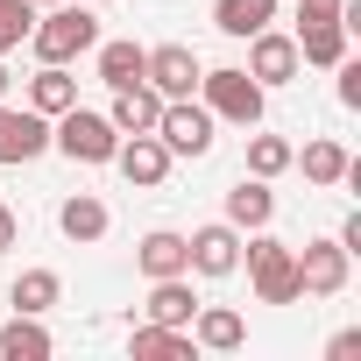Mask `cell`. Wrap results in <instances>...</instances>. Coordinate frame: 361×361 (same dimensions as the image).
Segmentation results:
<instances>
[{
	"mask_svg": "<svg viewBox=\"0 0 361 361\" xmlns=\"http://www.w3.org/2000/svg\"><path fill=\"white\" fill-rule=\"evenodd\" d=\"M99 43V15L92 8H71V0H57V8L29 29V50L43 57V64H71V57H85Z\"/></svg>",
	"mask_w": 361,
	"mask_h": 361,
	"instance_id": "cell-1",
	"label": "cell"
},
{
	"mask_svg": "<svg viewBox=\"0 0 361 361\" xmlns=\"http://www.w3.org/2000/svg\"><path fill=\"white\" fill-rule=\"evenodd\" d=\"M199 106H206L213 121L255 128V121H262V85H255L241 64H227V71H199Z\"/></svg>",
	"mask_w": 361,
	"mask_h": 361,
	"instance_id": "cell-2",
	"label": "cell"
},
{
	"mask_svg": "<svg viewBox=\"0 0 361 361\" xmlns=\"http://www.w3.org/2000/svg\"><path fill=\"white\" fill-rule=\"evenodd\" d=\"M50 142H57L71 163H114L121 128H114L106 114H92V106H64V114H57V128H50Z\"/></svg>",
	"mask_w": 361,
	"mask_h": 361,
	"instance_id": "cell-3",
	"label": "cell"
},
{
	"mask_svg": "<svg viewBox=\"0 0 361 361\" xmlns=\"http://www.w3.org/2000/svg\"><path fill=\"white\" fill-rule=\"evenodd\" d=\"M248 283L262 305H298V248L290 241H248Z\"/></svg>",
	"mask_w": 361,
	"mask_h": 361,
	"instance_id": "cell-4",
	"label": "cell"
},
{
	"mask_svg": "<svg viewBox=\"0 0 361 361\" xmlns=\"http://www.w3.org/2000/svg\"><path fill=\"white\" fill-rule=\"evenodd\" d=\"M156 142H163L170 156H206V149H213V114H206L199 99H163Z\"/></svg>",
	"mask_w": 361,
	"mask_h": 361,
	"instance_id": "cell-5",
	"label": "cell"
},
{
	"mask_svg": "<svg viewBox=\"0 0 361 361\" xmlns=\"http://www.w3.org/2000/svg\"><path fill=\"white\" fill-rule=\"evenodd\" d=\"M347 248L340 241H305V255H298V298H340L347 290Z\"/></svg>",
	"mask_w": 361,
	"mask_h": 361,
	"instance_id": "cell-6",
	"label": "cell"
},
{
	"mask_svg": "<svg viewBox=\"0 0 361 361\" xmlns=\"http://www.w3.org/2000/svg\"><path fill=\"white\" fill-rule=\"evenodd\" d=\"M199 57H192V43H163V50H149V64H142V85H156L163 99H192L199 92Z\"/></svg>",
	"mask_w": 361,
	"mask_h": 361,
	"instance_id": "cell-7",
	"label": "cell"
},
{
	"mask_svg": "<svg viewBox=\"0 0 361 361\" xmlns=\"http://www.w3.org/2000/svg\"><path fill=\"white\" fill-rule=\"evenodd\" d=\"M50 149V121L36 106H8L0 99V163H36Z\"/></svg>",
	"mask_w": 361,
	"mask_h": 361,
	"instance_id": "cell-8",
	"label": "cell"
},
{
	"mask_svg": "<svg viewBox=\"0 0 361 361\" xmlns=\"http://www.w3.org/2000/svg\"><path fill=\"white\" fill-rule=\"evenodd\" d=\"M305 64H298V43L290 36H276V29H255L248 36V78L269 92V85H290Z\"/></svg>",
	"mask_w": 361,
	"mask_h": 361,
	"instance_id": "cell-9",
	"label": "cell"
},
{
	"mask_svg": "<svg viewBox=\"0 0 361 361\" xmlns=\"http://www.w3.org/2000/svg\"><path fill=\"white\" fill-rule=\"evenodd\" d=\"M185 248H192V269H199V276H234V269H241V227H234V220L185 234Z\"/></svg>",
	"mask_w": 361,
	"mask_h": 361,
	"instance_id": "cell-10",
	"label": "cell"
},
{
	"mask_svg": "<svg viewBox=\"0 0 361 361\" xmlns=\"http://www.w3.org/2000/svg\"><path fill=\"white\" fill-rule=\"evenodd\" d=\"M114 170L128 177V185H142V192H156L163 177H170V149H163L156 135H121V149H114Z\"/></svg>",
	"mask_w": 361,
	"mask_h": 361,
	"instance_id": "cell-11",
	"label": "cell"
},
{
	"mask_svg": "<svg viewBox=\"0 0 361 361\" xmlns=\"http://www.w3.org/2000/svg\"><path fill=\"white\" fill-rule=\"evenodd\" d=\"M298 64H340L347 57V22L340 15H298Z\"/></svg>",
	"mask_w": 361,
	"mask_h": 361,
	"instance_id": "cell-12",
	"label": "cell"
},
{
	"mask_svg": "<svg viewBox=\"0 0 361 361\" xmlns=\"http://www.w3.org/2000/svg\"><path fill=\"white\" fill-rule=\"evenodd\" d=\"M156 114H163V92L156 85H114V106H106V121L121 128V135H156Z\"/></svg>",
	"mask_w": 361,
	"mask_h": 361,
	"instance_id": "cell-13",
	"label": "cell"
},
{
	"mask_svg": "<svg viewBox=\"0 0 361 361\" xmlns=\"http://www.w3.org/2000/svg\"><path fill=\"white\" fill-rule=\"evenodd\" d=\"M135 269L156 283V276H192V248H185V234H170V227H156V234H142V248H135Z\"/></svg>",
	"mask_w": 361,
	"mask_h": 361,
	"instance_id": "cell-14",
	"label": "cell"
},
{
	"mask_svg": "<svg viewBox=\"0 0 361 361\" xmlns=\"http://www.w3.org/2000/svg\"><path fill=\"white\" fill-rule=\"evenodd\" d=\"M248 340V319L234 305H199L192 312V347H213V354H234Z\"/></svg>",
	"mask_w": 361,
	"mask_h": 361,
	"instance_id": "cell-15",
	"label": "cell"
},
{
	"mask_svg": "<svg viewBox=\"0 0 361 361\" xmlns=\"http://www.w3.org/2000/svg\"><path fill=\"white\" fill-rule=\"evenodd\" d=\"M192 312H199V298H192L185 276H156V290H149V305H142L149 326H192Z\"/></svg>",
	"mask_w": 361,
	"mask_h": 361,
	"instance_id": "cell-16",
	"label": "cell"
},
{
	"mask_svg": "<svg viewBox=\"0 0 361 361\" xmlns=\"http://www.w3.org/2000/svg\"><path fill=\"white\" fill-rule=\"evenodd\" d=\"M128 347H135V361H192V326H135L128 333Z\"/></svg>",
	"mask_w": 361,
	"mask_h": 361,
	"instance_id": "cell-17",
	"label": "cell"
},
{
	"mask_svg": "<svg viewBox=\"0 0 361 361\" xmlns=\"http://www.w3.org/2000/svg\"><path fill=\"white\" fill-rule=\"evenodd\" d=\"M0 354H8V361H50V354H57V340L43 333V319H36V312H15L8 326H0Z\"/></svg>",
	"mask_w": 361,
	"mask_h": 361,
	"instance_id": "cell-18",
	"label": "cell"
},
{
	"mask_svg": "<svg viewBox=\"0 0 361 361\" xmlns=\"http://www.w3.org/2000/svg\"><path fill=\"white\" fill-rule=\"evenodd\" d=\"M227 220H234V227H269V220H276V192H269V177H241V185L227 192Z\"/></svg>",
	"mask_w": 361,
	"mask_h": 361,
	"instance_id": "cell-19",
	"label": "cell"
},
{
	"mask_svg": "<svg viewBox=\"0 0 361 361\" xmlns=\"http://www.w3.org/2000/svg\"><path fill=\"white\" fill-rule=\"evenodd\" d=\"M29 106H36L43 121H57L64 106H78V78H71L64 64H43V71L29 78Z\"/></svg>",
	"mask_w": 361,
	"mask_h": 361,
	"instance_id": "cell-20",
	"label": "cell"
},
{
	"mask_svg": "<svg viewBox=\"0 0 361 361\" xmlns=\"http://www.w3.org/2000/svg\"><path fill=\"white\" fill-rule=\"evenodd\" d=\"M57 227L71 234V241H106V227H114V213L92 199V192H78V199H64L57 206Z\"/></svg>",
	"mask_w": 361,
	"mask_h": 361,
	"instance_id": "cell-21",
	"label": "cell"
},
{
	"mask_svg": "<svg viewBox=\"0 0 361 361\" xmlns=\"http://www.w3.org/2000/svg\"><path fill=\"white\" fill-rule=\"evenodd\" d=\"M276 22V0H220V8H213V29L220 36H255V29H269Z\"/></svg>",
	"mask_w": 361,
	"mask_h": 361,
	"instance_id": "cell-22",
	"label": "cell"
},
{
	"mask_svg": "<svg viewBox=\"0 0 361 361\" xmlns=\"http://www.w3.org/2000/svg\"><path fill=\"white\" fill-rule=\"evenodd\" d=\"M92 57H99V85H135L142 78V64H149V50L142 43H92Z\"/></svg>",
	"mask_w": 361,
	"mask_h": 361,
	"instance_id": "cell-23",
	"label": "cell"
},
{
	"mask_svg": "<svg viewBox=\"0 0 361 361\" xmlns=\"http://www.w3.org/2000/svg\"><path fill=\"white\" fill-rule=\"evenodd\" d=\"M57 298H64L57 269H22V276H15V290H8V305H15V312H36V319H43Z\"/></svg>",
	"mask_w": 361,
	"mask_h": 361,
	"instance_id": "cell-24",
	"label": "cell"
},
{
	"mask_svg": "<svg viewBox=\"0 0 361 361\" xmlns=\"http://www.w3.org/2000/svg\"><path fill=\"white\" fill-rule=\"evenodd\" d=\"M347 170H354V156L340 142H305V177L312 185H347Z\"/></svg>",
	"mask_w": 361,
	"mask_h": 361,
	"instance_id": "cell-25",
	"label": "cell"
},
{
	"mask_svg": "<svg viewBox=\"0 0 361 361\" xmlns=\"http://www.w3.org/2000/svg\"><path fill=\"white\" fill-rule=\"evenodd\" d=\"M298 163V149L283 135H248V177H283Z\"/></svg>",
	"mask_w": 361,
	"mask_h": 361,
	"instance_id": "cell-26",
	"label": "cell"
},
{
	"mask_svg": "<svg viewBox=\"0 0 361 361\" xmlns=\"http://www.w3.org/2000/svg\"><path fill=\"white\" fill-rule=\"evenodd\" d=\"M29 29H36V8H29V0H0V57L22 50V43H29Z\"/></svg>",
	"mask_w": 361,
	"mask_h": 361,
	"instance_id": "cell-27",
	"label": "cell"
},
{
	"mask_svg": "<svg viewBox=\"0 0 361 361\" xmlns=\"http://www.w3.org/2000/svg\"><path fill=\"white\" fill-rule=\"evenodd\" d=\"M333 71H340V106H361V64H347V57H340Z\"/></svg>",
	"mask_w": 361,
	"mask_h": 361,
	"instance_id": "cell-28",
	"label": "cell"
},
{
	"mask_svg": "<svg viewBox=\"0 0 361 361\" xmlns=\"http://www.w3.org/2000/svg\"><path fill=\"white\" fill-rule=\"evenodd\" d=\"M333 361H347V354H361V333H333V347H326Z\"/></svg>",
	"mask_w": 361,
	"mask_h": 361,
	"instance_id": "cell-29",
	"label": "cell"
},
{
	"mask_svg": "<svg viewBox=\"0 0 361 361\" xmlns=\"http://www.w3.org/2000/svg\"><path fill=\"white\" fill-rule=\"evenodd\" d=\"M0 248H15V206H0Z\"/></svg>",
	"mask_w": 361,
	"mask_h": 361,
	"instance_id": "cell-30",
	"label": "cell"
},
{
	"mask_svg": "<svg viewBox=\"0 0 361 361\" xmlns=\"http://www.w3.org/2000/svg\"><path fill=\"white\" fill-rule=\"evenodd\" d=\"M298 15H340V0H298Z\"/></svg>",
	"mask_w": 361,
	"mask_h": 361,
	"instance_id": "cell-31",
	"label": "cell"
},
{
	"mask_svg": "<svg viewBox=\"0 0 361 361\" xmlns=\"http://www.w3.org/2000/svg\"><path fill=\"white\" fill-rule=\"evenodd\" d=\"M8 85H15V71H8V64H0V99H8Z\"/></svg>",
	"mask_w": 361,
	"mask_h": 361,
	"instance_id": "cell-32",
	"label": "cell"
},
{
	"mask_svg": "<svg viewBox=\"0 0 361 361\" xmlns=\"http://www.w3.org/2000/svg\"><path fill=\"white\" fill-rule=\"evenodd\" d=\"M29 8H57V0H29Z\"/></svg>",
	"mask_w": 361,
	"mask_h": 361,
	"instance_id": "cell-33",
	"label": "cell"
},
{
	"mask_svg": "<svg viewBox=\"0 0 361 361\" xmlns=\"http://www.w3.org/2000/svg\"><path fill=\"white\" fill-rule=\"evenodd\" d=\"M99 8H106V0H99Z\"/></svg>",
	"mask_w": 361,
	"mask_h": 361,
	"instance_id": "cell-34",
	"label": "cell"
}]
</instances>
